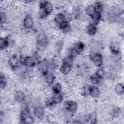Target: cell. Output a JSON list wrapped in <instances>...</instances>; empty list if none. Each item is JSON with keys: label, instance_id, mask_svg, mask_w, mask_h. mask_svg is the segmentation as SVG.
Returning <instances> with one entry per match:
<instances>
[{"label": "cell", "instance_id": "obj_1", "mask_svg": "<svg viewBox=\"0 0 124 124\" xmlns=\"http://www.w3.org/2000/svg\"><path fill=\"white\" fill-rule=\"evenodd\" d=\"M39 7L43 8L48 16H49L52 13L53 11L54 5L50 1H43L40 3Z\"/></svg>", "mask_w": 124, "mask_h": 124}, {"label": "cell", "instance_id": "obj_2", "mask_svg": "<svg viewBox=\"0 0 124 124\" xmlns=\"http://www.w3.org/2000/svg\"><path fill=\"white\" fill-rule=\"evenodd\" d=\"M34 20L31 16H26L23 20V26L24 29L29 30L33 28Z\"/></svg>", "mask_w": 124, "mask_h": 124}, {"label": "cell", "instance_id": "obj_3", "mask_svg": "<svg viewBox=\"0 0 124 124\" xmlns=\"http://www.w3.org/2000/svg\"><path fill=\"white\" fill-rule=\"evenodd\" d=\"M8 64L12 69H16L19 66L20 64L19 58L16 55L10 57L8 60Z\"/></svg>", "mask_w": 124, "mask_h": 124}, {"label": "cell", "instance_id": "obj_4", "mask_svg": "<svg viewBox=\"0 0 124 124\" xmlns=\"http://www.w3.org/2000/svg\"><path fill=\"white\" fill-rule=\"evenodd\" d=\"M43 77L46 82L49 85H51L54 83L56 78L54 73L49 71L43 74Z\"/></svg>", "mask_w": 124, "mask_h": 124}, {"label": "cell", "instance_id": "obj_5", "mask_svg": "<svg viewBox=\"0 0 124 124\" xmlns=\"http://www.w3.org/2000/svg\"><path fill=\"white\" fill-rule=\"evenodd\" d=\"M86 33L89 36H94L98 31L97 27L93 23H90L86 27Z\"/></svg>", "mask_w": 124, "mask_h": 124}, {"label": "cell", "instance_id": "obj_6", "mask_svg": "<svg viewBox=\"0 0 124 124\" xmlns=\"http://www.w3.org/2000/svg\"><path fill=\"white\" fill-rule=\"evenodd\" d=\"M37 68L43 74H44L45 73L48 71V64L47 60H43L37 63Z\"/></svg>", "mask_w": 124, "mask_h": 124}, {"label": "cell", "instance_id": "obj_7", "mask_svg": "<svg viewBox=\"0 0 124 124\" xmlns=\"http://www.w3.org/2000/svg\"><path fill=\"white\" fill-rule=\"evenodd\" d=\"M100 94V90L98 87L92 86L90 87L89 95L93 99H96L99 97Z\"/></svg>", "mask_w": 124, "mask_h": 124}, {"label": "cell", "instance_id": "obj_8", "mask_svg": "<svg viewBox=\"0 0 124 124\" xmlns=\"http://www.w3.org/2000/svg\"><path fill=\"white\" fill-rule=\"evenodd\" d=\"M33 113L36 118L38 119L41 120L44 116L45 110L41 106H39L34 108Z\"/></svg>", "mask_w": 124, "mask_h": 124}, {"label": "cell", "instance_id": "obj_9", "mask_svg": "<svg viewBox=\"0 0 124 124\" xmlns=\"http://www.w3.org/2000/svg\"><path fill=\"white\" fill-rule=\"evenodd\" d=\"M26 97L25 93L22 91H16L14 95V100L17 103L23 102Z\"/></svg>", "mask_w": 124, "mask_h": 124}, {"label": "cell", "instance_id": "obj_10", "mask_svg": "<svg viewBox=\"0 0 124 124\" xmlns=\"http://www.w3.org/2000/svg\"><path fill=\"white\" fill-rule=\"evenodd\" d=\"M54 20L59 28V26L65 22L63 13H58L56 14L54 16Z\"/></svg>", "mask_w": 124, "mask_h": 124}, {"label": "cell", "instance_id": "obj_11", "mask_svg": "<svg viewBox=\"0 0 124 124\" xmlns=\"http://www.w3.org/2000/svg\"><path fill=\"white\" fill-rule=\"evenodd\" d=\"M30 116H31V111L29 106H27L22 107L19 115L20 120L22 121Z\"/></svg>", "mask_w": 124, "mask_h": 124}, {"label": "cell", "instance_id": "obj_12", "mask_svg": "<svg viewBox=\"0 0 124 124\" xmlns=\"http://www.w3.org/2000/svg\"><path fill=\"white\" fill-rule=\"evenodd\" d=\"M109 49L111 53H118L120 52V43L116 42H111L109 45Z\"/></svg>", "mask_w": 124, "mask_h": 124}, {"label": "cell", "instance_id": "obj_13", "mask_svg": "<svg viewBox=\"0 0 124 124\" xmlns=\"http://www.w3.org/2000/svg\"><path fill=\"white\" fill-rule=\"evenodd\" d=\"M84 44L81 41H77L73 45V48L79 54H80L83 51L85 48Z\"/></svg>", "mask_w": 124, "mask_h": 124}, {"label": "cell", "instance_id": "obj_14", "mask_svg": "<svg viewBox=\"0 0 124 124\" xmlns=\"http://www.w3.org/2000/svg\"><path fill=\"white\" fill-rule=\"evenodd\" d=\"M36 64V62L32 56H27L25 60L24 65L27 68H33L35 66Z\"/></svg>", "mask_w": 124, "mask_h": 124}, {"label": "cell", "instance_id": "obj_15", "mask_svg": "<svg viewBox=\"0 0 124 124\" xmlns=\"http://www.w3.org/2000/svg\"><path fill=\"white\" fill-rule=\"evenodd\" d=\"M63 95L62 93H54L52 96L53 102L55 104L61 103L63 99Z\"/></svg>", "mask_w": 124, "mask_h": 124}, {"label": "cell", "instance_id": "obj_16", "mask_svg": "<svg viewBox=\"0 0 124 124\" xmlns=\"http://www.w3.org/2000/svg\"><path fill=\"white\" fill-rule=\"evenodd\" d=\"M72 67V66L68 64L62 63V64L59 67V71L63 75H66L71 71Z\"/></svg>", "mask_w": 124, "mask_h": 124}, {"label": "cell", "instance_id": "obj_17", "mask_svg": "<svg viewBox=\"0 0 124 124\" xmlns=\"http://www.w3.org/2000/svg\"><path fill=\"white\" fill-rule=\"evenodd\" d=\"M0 46L1 50H5L9 46V42L8 36L6 37H0Z\"/></svg>", "mask_w": 124, "mask_h": 124}, {"label": "cell", "instance_id": "obj_18", "mask_svg": "<svg viewBox=\"0 0 124 124\" xmlns=\"http://www.w3.org/2000/svg\"><path fill=\"white\" fill-rule=\"evenodd\" d=\"M93 6L95 12L99 14H102L104 8V4L102 2L100 1H96L95 2Z\"/></svg>", "mask_w": 124, "mask_h": 124}, {"label": "cell", "instance_id": "obj_19", "mask_svg": "<svg viewBox=\"0 0 124 124\" xmlns=\"http://www.w3.org/2000/svg\"><path fill=\"white\" fill-rule=\"evenodd\" d=\"M85 12L86 14L90 17H91L95 13L93 5V4L87 5L85 8Z\"/></svg>", "mask_w": 124, "mask_h": 124}, {"label": "cell", "instance_id": "obj_20", "mask_svg": "<svg viewBox=\"0 0 124 124\" xmlns=\"http://www.w3.org/2000/svg\"><path fill=\"white\" fill-rule=\"evenodd\" d=\"M7 84V79L6 78L4 73L1 72L0 77V85L1 90L5 89Z\"/></svg>", "mask_w": 124, "mask_h": 124}, {"label": "cell", "instance_id": "obj_21", "mask_svg": "<svg viewBox=\"0 0 124 124\" xmlns=\"http://www.w3.org/2000/svg\"><path fill=\"white\" fill-rule=\"evenodd\" d=\"M114 92L118 95H123L124 93V85L122 83H118L114 86Z\"/></svg>", "mask_w": 124, "mask_h": 124}, {"label": "cell", "instance_id": "obj_22", "mask_svg": "<svg viewBox=\"0 0 124 124\" xmlns=\"http://www.w3.org/2000/svg\"><path fill=\"white\" fill-rule=\"evenodd\" d=\"M90 18L93 21L92 23L97 25V24H98L100 22L102 18V15L101 14L95 12Z\"/></svg>", "mask_w": 124, "mask_h": 124}, {"label": "cell", "instance_id": "obj_23", "mask_svg": "<svg viewBox=\"0 0 124 124\" xmlns=\"http://www.w3.org/2000/svg\"><path fill=\"white\" fill-rule=\"evenodd\" d=\"M52 88L54 93H62V85L60 82L55 83L52 86Z\"/></svg>", "mask_w": 124, "mask_h": 124}, {"label": "cell", "instance_id": "obj_24", "mask_svg": "<svg viewBox=\"0 0 124 124\" xmlns=\"http://www.w3.org/2000/svg\"><path fill=\"white\" fill-rule=\"evenodd\" d=\"M62 63L73 66L74 65V59L69 56H65L62 59Z\"/></svg>", "mask_w": 124, "mask_h": 124}, {"label": "cell", "instance_id": "obj_25", "mask_svg": "<svg viewBox=\"0 0 124 124\" xmlns=\"http://www.w3.org/2000/svg\"><path fill=\"white\" fill-rule=\"evenodd\" d=\"M22 123L24 124H32L34 122V119L31 116L25 118L22 121Z\"/></svg>", "mask_w": 124, "mask_h": 124}]
</instances>
